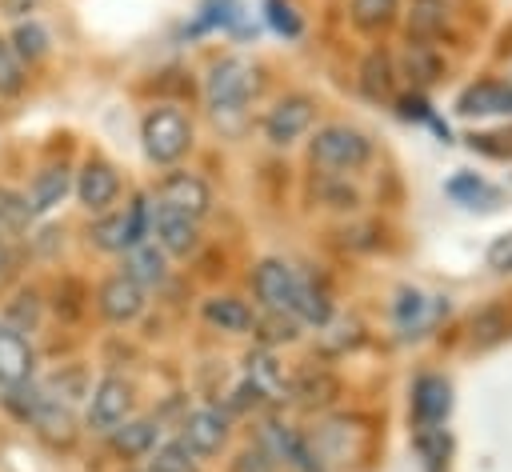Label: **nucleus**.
<instances>
[{
  "label": "nucleus",
  "instance_id": "nucleus-18",
  "mask_svg": "<svg viewBox=\"0 0 512 472\" xmlns=\"http://www.w3.org/2000/svg\"><path fill=\"white\" fill-rule=\"evenodd\" d=\"M168 264V256L152 244V240H140V244H132L128 248V260H124V276L128 280H136L140 288H152V284H160L164 280V268Z\"/></svg>",
  "mask_w": 512,
  "mask_h": 472
},
{
  "label": "nucleus",
  "instance_id": "nucleus-11",
  "mask_svg": "<svg viewBox=\"0 0 512 472\" xmlns=\"http://www.w3.org/2000/svg\"><path fill=\"white\" fill-rule=\"evenodd\" d=\"M252 292L268 312H288L296 292V272L284 260H260L252 272Z\"/></svg>",
  "mask_w": 512,
  "mask_h": 472
},
{
  "label": "nucleus",
  "instance_id": "nucleus-2",
  "mask_svg": "<svg viewBox=\"0 0 512 472\" xmlns=\"http://www.w3.org/2000/svg\"><path fill=\"white\" fill-rule=\"evenodd\" d=\"M308 156H312V164H320V168L352 172V168L368 164V156H372V140H368L364 132L348 128V124H328V128H320V132L312 136Z\"/></svg>",
  "mask_w": 512,
  "mask_h": 472
},
{
  "label": "nucleus",
  "instance_id": "nucleus-1",
  "mask_svg": "<svg viewBox=\"0 0 512 472\" xmlns=\"http://www.w3.org/2000/svg\"><path fill=\"white\" fill-rule=\"evenodd\" d=\"M140 140L152 164H176L192 144V124L180 108L160 104L140 120Z\"/></svg>",
  "mask_w": 512,
  "mask_h": 472
},
{
  "label": "nucleus",
  "instance_id": "nucleus-30",
  "mask_svg": "<svg viewBox=\"0 0 512 472\" xmlns=\"http://www.w3.org/2000/svg\"><path fill=\"white\" fill-rule=\"evenodd\" d=\"M32 224V208L24 192L0 188V232H24Z\"/></svg>",
  "mask_w": 512,
  "mask_h": 472
},
{
  "label": "nucleus",
  "instance_id": "nucleus-6",
  "mask_svg": "<svg viewBox=\"0 0 512 472\" xmlns=\"http://www.w3.org/2000/svg\"><path fill=\"white\" fill-rule=\"evenodd\" d=\"M312 120H316V104L296 92V96H284V100L272 104V112L264 116V136L284 148V144L300 140L312 128Z\"/></svg>",
  "mask_w": 512,
  "mask_h": 472
},
{
  "label": "nucleus",
  "instance_id": "nucleus-9",
  "mask_svg": "<svg viewBox=\"0 0 512 472\" xmlns=\"http://www.w3.org/2000/svg\"><path fill=\"white\" fill-rule=\"evenodd\" d=\"M96 308L108 324H132L140 312H144V288L136 280H128L124 272L120 276H108L96 292Z\"/></svg>",
  "mask_w": 512,
  "mask_h": 472
},
{
  "label": "nucleus",
  "instance_id": "nucleus-25",
  "mask_svg": "<svg viewBox=\"0 0 512 472\" xmlns=\"http://www.w3.org/2000/svg\"><path fill=\"white\" fill-rule=\"evenodd\" d=\"M448 20V0H412L408 8V36L432 40Z\"/></svg>",
  "mask_w": 512,
  "mask_h": 472
},
{
  "label": "nucleus",
  "instance_id": "nucleus-14",
  "mask_svg": "<svg viewBox=\"0 0 512 472\" xmlns=\"http://www.w3.org/2000/svg\"><path fill=\"white\" fill-rule=\"evenodd\" d=\"M68 188H72V176H68L64 164H48V168H40L36 180H32V188H28V208H32V216H48V212H56V208L64 204Z\"/></svg>",
  "mask_w": 512,
  "mask_h": 472
},
{
  "label": "nucleus",
  "instance_id": "nucleus-13",
  "mask_svg": "<svg viewBox=\"0 0 512 472\" xmlns=\"http://www.w3.org/2000/svg\"><path fill=\"white\" fill-rule=\"evenodd\" d=\"M32 372H36V352H32L28 336L0 324V388L24 384V380H32Z\"/></svg>",
  "mask_w": 512,
  "mask_h": 472
},
{
  "label": "nucleus",
  "instance_id": "nucleus-15",
  "mask_svg": "<svg viewBox=\"0 0 512 472\" xmlns=\"http://www.w3.org/2000/svg\"><path fill=\"white\" fill-rule=\"evenodd\" d=\"M456 108L464 116H512V84H496V80L472 84L460 92Z\"/></svg>",
  "mask_w": 512,
  "mask_h": 472
},
{
  "label": "nucleus",
  "instance_id": "nucleus-39",
  "mask_svg": "<svg viewBox=\"0 0 512 472\" xmlns=\"http://www.w3.org/2000/svg\"><path fill=\"white\" fill-rule=\"evenodd\" d=\"M0 8H4V16H12V20H28L32 8H36V0H0Z\"/></svg>",
  "mask_w": 512,
  "mask_h": 472
},
{
  "label": "nucleus",
  "instance_id": "nucleus-22",
  "mask_svg": "<svg viewBox=\"0 0 512 472\" xmlns=\"http://www.w3.org/2000/svg\"><path fill=\"white\" fill-rule=\"evenodd\" d=\"M296 320H304V324H328V312H332V304H328V296H324V288H316L308 276H296V292H292V308H288Z\"/></svg>",
  "mask_w": 512,
  "mask_h": 472
},
{
  "label": "nucleus",
  "instance_id": "nucleus-34",
  "mask_svg": "<svg viewBox=\"0 0 512 472\" xmlns=\"http://www.w3.org/2000/svg\"><path fill=\"white\" fill-rule=\"evenodd\" d=\"M504 332H508V316H500V312H484V316L472 320V340H476V344H492V340H500Z\"/></svg>",
  "mask_w": 512,
  "mask_h": 472
},
{
  "label": "nucleus",
  "instance_id": "nucleus-21",
  "mask_svg": "<svg viewBox=\"0 0 512 472\" xmlns=\"http://www.w3.org/2000/svg\"><path fill=\"white\" fill-rule=\"evenodd\" d=\"M244 376L260 396H280L284 392V368L276 364L272 348H256L244 356Z\"/></svg>",
  "mask_w": 512,
  "mask_h": 472
},
{
  "label": "nucleus",
  "instance_id": "nucleus-28",
  "mask_svg": "<svg viewBox=\"0 0 512 472\" xmlns=\"http://www.w3.org/2000/svg\"><path fill=\"white\" fill-rule=\"evenodd\" d=\"M360 88H364L372 100H380V96L392 92V60H388L384 52H372V56L364 60V68H360Z\"/></svg>",
  "mask_w": 512,
  "mask_h": 472
},
{
  "label": "nucleus",
  "instance_id": "nucleus-33",
  "mask_svg": "<svg viewBox=\"0 0 512 472\" xmlns=\"http://www.w3.org/2000/svg\"><path fill=\"white\" fill-rule=\"evenodd\" d=\"M264 12H268V24L284 36H300V16L292 12L288 0H264Z\"/></svg>",
  "mask_w": 512,
  "mask_h": 472
},
{
  "label": "nucleus",
  "instance_id": "nucleus-5",
  "mask_svg": "<svg viewBox=\"0 0 512 472\" xmlns=\"http://www.w3.org/2000/svg\"><path fill=\"white\" fill-rule=\"evenodd\" d=\"M128 412H132V384L120 376L96 380V388L88 392V428L108 436L116 424L128 420Z\"/></svg>",
  "mask_w": 512,
  "mask_h": 472
},
{
  "label": "nucleus",
  "instance_id": "nucleus-12",
  "mask_svg": "<svg viewBox=\"0 0 512 472\" xmlns=\"http://www.w3.org/2000/svg\"><path fill=\"white\" fill-rule=\"evenodd\" d=\"M180 440L196 452V456H216L228 440V416L220 408H196L184 416L180 424Z\"/></svg>",
  "mask_w": 512,
  "mask_h": 472
},
{
  "label": "nucleus",
  "instance_id": "nucleus-37",
  "mask_svg": "<svg viewBox=\"0 0 512 472\" xmlns=\"http://www.w3.org/2000/svg\"><path fill=\"white\" fill-rule=\"evenodd\" d=\"M232 472H272V452L268 448H244L232 460Z\"/></svg>",
  "mask_w": 512,
  "mask_h": 472
},
{
  "label": "nucleus",
  "instance_id": "nucleus-23",
  "mask_svg": "<svg viewBox=\"0 0 512 472\" xmlns=\"http://www.w3.org/2000/svg\"><path fill=\"white\" fill-rule=\"evenodd\" d=\"M304 408H324L328 400H336V392H340V384H336V376L332 372H316V368H308V372H300L296 376V384L288 388Z\"/></svg>",
  "mask_w": 512,
  "mask_h": 472
},
{
  "label": "nucleus",
  "instance_id": "nucleus-7",
  "mask_svg": "<svg viewBox=\"0 0 512 472\" xmlns=\"http://www.w3.org/2000/svg\"><path fill=\"white\" fill-rule=\"evenodd\" d=\"M156 204L176 208V212L200 220V216L208 212V204H212V188H208L196 172H168V176L160 180V188H156Z\"/></svg>",
  "mask_w": 512,
  "mask_h": 472
},
{
  "label": "nucleus",
  "instance_id": "nucleus-20",
  "mask_svg": "<svg viewBox=\"0 0 512 472\" xmlns=\"http://www.w3.org/2000/svg\"><path fill=\"white\" fill-rule=\"evenodd\" d=\"M204 320L212 324V328H220V332H248L252 328V308L244 304V300H236V296H208L204 300Z\"/></svg>",
  "mask_w": 512,
  "mask_h": 472
},
{
  "label": "nucleus",
  "instance_id": "nucleus-29",
  "mask_svg": "<svg viewBox=\"0 0 512 472\" xmlns=\"http://www.w3.org/2000/svg\"><path fill=\"white\" fill-rule=\"evenodd\" d=\"M396 16V0H352V24L364 32L388 28Z\"/></svg>",
  "mask_w": 512,
  "mask_h": 472
},
{
  "label": "nucleus",
  "instance_id": "nucleus-8",
  "mask_svg": "<svg viewBox=\"0 0 512 472\" xmlns=\"http://www.w3.org/2000/svg\"><path fill=\"white\" fill-rule=\"evenodd\" d=\"M148 236H156V248L164 256H188L196 248V220L176 212V208H164V204H152V220H148Z\"/></svg>",
  "mask_w": 512,
  "mask_h": 472
},
{
  "label": "nucleus",
  "instance_id": "nucleus-19",
  "mask_svg": "<svg viewBox=\"0 0 512 472\" xmlns=\"http://www.w3.org/2000/svg\"><path fill=\"white\" fill-rule=\"evenodd\" d=\"M48 444H68L72 440V408L68 404H60V400H52L48 392H44V400H40V408L32 412V420H28Z\"/></svg>",
  "mask_w": 512,
  "mask_h": 472
},
{
  "label": "nucleus",
  "instance_id": "nucleus-4",
  "mask_svg": "<svg viewBox=\"0 0 512 472\" xmlns=\"http://www.w3.org/2000/svg\"><path fill=\"white\" fill-rule=\"evenodd\" d=\"M252 88H256L252 68H248L244 60H236V56L216 60V64L208 68V76H204V100H208V108H212L216 116H220V112H240V108L248 104Z\"/></svg>",
  "mask_w": 512,
  "mask_h": 472
},
{
  "label": "nucleus",
  "instance_id": "nucleus-26",
  "mask_svg": "<svg viewBox=\"0 0 512 472\" xmlns=\"http://www.w3.org/2000/svg\"><path fill=\"white\" fill-rule=\"evenodd\" d=\"M252 328L260 332L264 348H272V344H292V340L300 336V320H296L292 312H268V308H264V316L252 320Z\"/></svg>",
  "mask_w": 512,
  "mask_h": 472
},
{
  "label": "nucleus",
  "instance_id": "nucleus-3",
  "mask_svg": "<svg viewBox=\"0 0 512 472\" xmlns=\"http://www.w3.org/2000/svg\"><path fill=\"white\" fill-rule=\"evenodd\" d=\"M148 220H152V204L144 196H136L128 208L120 212H104L96 224H92V244L104 248V252H128L132 244L148 240Z\"/></svg>",
  "mask_w": 512,
  "mask_h": 472
},
{
  "label": "nucleus",
  "instance_id": "nucleus-38",
  "mask_svg": "<svg viewBox=\"0 0 512 472\" xmlns=\"http://www.w3.org/2000/svg\"><path fill=\"white\" fill-rule=\"evenodd\" d=\"M488 264L500 268V272H512V236H500V240L488 248Z\"/></svg>",
  "mask_w": 512,
  "mask_h": 472
},
{
  "label": "nucleus",
  "instance_id": "nucleus-17",
  "mask_svg": "<svg viewBox=\"0 0 512 472\" xmlns=\"http://www.w3.org/2000/svg\"><path fill=\"white\" fill-rule=\"evenodd\" d=\"M108 444H112L116 456H128V460L148 456V452L156 448V420H148V416L124 420V424H116V428L108 432Z\"/></svg>",
  "mask_w": 512,
  "mask_h": 472
},
{
  "label": "nucleus",
  "instance_id": "nucleus-27",
  "mask_svg": "<svg viewBox=\"0 0 512 472\" xmlns=\"http://www.w3.org/2000/svg\"><path fill=\"white\" fill-rule=\"evenodd\" d=\"M8 44L16 48V56H20L24 64H32V60L48 56V32H44V24H36L32 16H28V20H20V24L12 28V40H8Z\"/></svg>",
  "mask_w": 512,
  "mask_h": 472
},
{
  "label": "nucleus",
  "instance_id": "nucleus-10",
  "mask_svg": "<svg viewBox=\"0 0 512 472\" xmlns=\"http://www.w3.org/2000/svg\"><path fill=\"white\" fill-rule=\"evenodd\" d=\"M76 200L88 208V212H108V204L120 196V176L108 160H88L80 172H76Z\"/></svg>",
  "mask_w": 512,
  "mask_h": 472
},
{
  "label": "nucleus",
  "instance_id": "nucleus-40",
  "mask_svg": "<svg viewBox=\"0 0 512 472\" xmlns=\"http://www.w3.org/2000/svg\"><path fill=\"white\" fill-rule=\"evenodd\" d=\"M8 268H12V248H8V236H0V280L8 276Z\"/></svg>",
  "mask_w": 512,
  "mask_h": 472
},
{
  "label": "nucleus",
  "instance_id": "nucleus-36",
  "mask_svg": "<svg viewBox=\"0 0 512 472\" xmlns=\"http://www.w3.org/2000/svg\"><path fill=\"white\" fill-rule=\"evenodd\" d=\"M408 72L416 76V80H436V72H440V60L432 56V52H424V44H412L408 48Z\"/></svg>",
  "mask_w": 512,
  "mask_h": 472
},
{
  "label": "nucleus",
  "instance_id": "nucleus-24",
  "mask_svg": "<svg viewBox=\"0 0 512 472\" xmlns=\"http://www.w3.org/2000/svg\"><path fill=\"white\" fill-rule=\"evenodd\" d=\"M148 472H200V456L176 436V440H164L160 448L148 452Z\"/></svg>",
  "mask_w": 512,
  "mask_h": 472
},
{
  "label": "nucleus",
  "instance_id": "nucleus-32",
  "mask_svg": "<svg viewBox=\"0 0 512 472\" xmlns=\"http://www.w3.org/2000/svg\"><path fill=\"white\" fill-rule=\"evenodd\" d=\"M36 320H40V296H36L32 288H24V292L8 304V328H16V332H32Z\"/></svg>",
  "mask_w": 512,
  "mask_h": 472
},
{
  "label": "nucleus",
  "instance_id": "nucleus-31",
  "mask_svg": "<svg viewBox=\"0 0 512 472\" xmlns=\"http://www.w3.org/2000/svg\"><path fill=\"white\" fill-rule=\"evenodd\" d=\"M24 80H28L24 60H20V56H16V48L0 36V96H16V92L24 88Z\"/></svg>",
  "mask_w": 512,
  "mask_h": 472
},
{
  "label": "nucleus",
  "instance_id": "nucleus-16",
  "mask_svg": "<svg viewBox=\"0 0 512 472\" xmlns=\"http://www.w3.org/2000/svg\"><path fill=\"white\" fill-rule=\"evenodd\" d=\"M452 408V388L444 376H420L412 388V412L420 424H440Z\"/></svg>",
  "mask_w": 512,
  "mask_h": 472
},
{
  "label": "nucleus",
  "instance_id": "nucleus-35",
  "mask_svg": "<svg viewBox=\"0 0 512 472\" xmlns=\"http://www.w3.org/2000/svg\"><path fill=\"white\" fill-rule=\"evenodd\" d=\"M416 448L424 452V460H428L432 468H440V460L448 456V440H444V432H436L432 424H424V432L416 436Z\"/></svg>",
  "mask_w": 512,
  "mask_h": 472
}]
</instances>
